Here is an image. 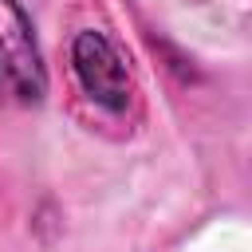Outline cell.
Instances as JSON below:
<instances>
[{
    "instance_id": "6da1fadb",
    "label": "cell",
    "mask_w": 252,
    "mask_h": 252,
    "mask_svg": "<svg viewBox=\"0 0 252 252\" xmlns=\"http://www.w3.org/2000/svg\"><path fill=\"white\" fill-rule=\"evenodd\" d=\"M47 94V67L35 43L32 16L20 0H0V98L35 106Z\"/></svg>"
},
{
    "instance_id": "7a4b0ae2",
    "label": "cell",
    "mask_w": 252,
    "mask_h": 252,
    "mask_svg": "<svg viewBox=\"0 0 252 252\" xmlns=\"http://www.w3.org/2000/svg\"><path fill=\"white\" fill-rule=\"evenodd\" d=\"M71 67L83 83V91L106 106V110H126L130 98H134V79H130V67L122 59V51L94 28L79 32L75 43H71Z\"/></svg>"
}]
</instances>
